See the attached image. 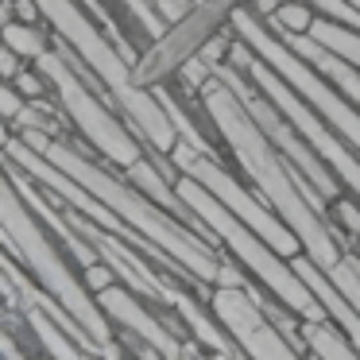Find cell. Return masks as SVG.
Instances as JSON below:
<instances>
[{
	"mask_svg": "<svg viewBox=\"0 0 360 360\" xmlns=\"http://www.w3.org/2000/svg\"><path fill=\"white\" fill-rule=\"evenodd\" d=\"M202 101L210 120L217 124L221 140L233 148L240 171L248 174V182L267 198L275 213L295 229V236L302 240V252L310 259H318L321 267H333L341 259V248H337V236L329 233L326 217H321V202L326 198L306 182V174L275 148L264 136V128L248 117V109L240 105V97L225 86V82H205L202 86Z\"/></svg>",
	"mask_w": 360,
	"mask_h": 360,
	"instance_id": "obj_1",
	"label": "cell"
},
{
	"mask_svg": "<svg viewBox=\"0 0 360 360\" xmlns=\"http://www.w3.org/2000/svg\"><path fill=\"white\" fill-rule=\"evenodd\" d=\"M174 190H179L182 202H186L190 210L205 221V229H210L213 236H221V240L236 252V259H240V264L248 267L259 283H264L267 295H271L275 302H283L287 310H295L298 318H310V321L329 318L326 306H321L318 298H314V290L302 283V275L290 267V259L283 256V252H275L271 244L256 233V229L244 225V221L236 217L221 198H213L210 190H205L198 179H190V174H182Z\"/></svg>",
	"mask_w": 360,
	"mask_h": 360,
	"instance_id": "obj_2",
	"label": "cell"
},
{
	"mask_svg": "<svg viewBox=\"0 0 360 360\" xmlns=\"http://www.w3.org/2000/svg\"><path fill=\"white\" fill-rule=\"evenodd\" d=\"M233 27H236V35H240V39L279 74V78H287V86L295 89L306 105H314V109L326 117V124L333 128L349 148L360 151V109L337 86H329L326 74H318L298 51H290L271 27L259 24L256 12H244V4L233 12Z\"/></svg>",
	"mask_w": 360,
	"mask_h": 360,
	"instance_id": "obj_3",
	"label": "cell"
},
{
	"mask_svg": "<svg viewBox=\"0 0 360 360\" xmlns=\"http://www.w3.org/2000/svg\"><path fill=\"white\" fill-rule=\"evenodd\" d=\"M229 63H233L236 70H244L267 97H271L275 105H279L283 117H287L290 124H295L298 132L306 136V143H310V148L318 151L321 159H326L329 171H333L337 179L345 182V190H349L352 198H360V155H352V151L345 148V140L326 124V117H321L314 105H306L302 97H298L295 89L287 86V78H279V74H275L271 66H267L264 58H259L256 51H252L248 43L240 39V35H236V43L229 47Z\"/></svg>",
	"mask_w": 360,
	"mask_h": 360,
	"instance_id": "obj_4",
	"label": "cell"
},
{
	"mask_svg": "<svg viewBox=\"0 0 360 360\" xmlns=\"http://www.w3.org/2000/svg\"><path fill=\"white\" fill-rule=\"evenodd\" d=\"M244 0H202L194 12L174 24V32H167L155 47L143 55V63L136 66L132 82L136 86H151V82L174 74L179 66H186L194 55H202L205 43H213L221 35V27L233 24V12L240 8Z\"/></svg>",
	"mask_w": 360,
	"mask_h": 360,
	"instance_id": "obj_5",
	"label": "cell"
},
{
	"mask_svg": "<svg viewBox=\"0 0 360 360\" xmlns=\"http://www.w3.org/2000/svg\"><path fill=\"white\" fill-rule=\"evenodd\" d=\"M174 155H179L182 171H186L190 179H198V182H202V186L210 190L213 198H221V202H225L229 210H233V213H236V217H240L248 229H256V233L264 236V240L271 244L275 252H283L287 259L302 252V240L295 236V229H290V225H287V221H283L275 210L259 205L256 198H252L248 190H244L240 182H236L233 174H229V171H225V167H221L213 155H198V151H194V155H190V151H174Z\"/></svg>",
	"mask_w": 360,
	"mask_h": 360,
	"instance_id": "obj_6",
	"label": "cell"
},
{
	"mask_svg": "<svg viewBox=\"0 0 360 360\" xmlns=\"http://www.w3.org/2000/svg\"><path fill=\"white\" fill-rule=\"evenodd\" d=\"M213 314L217 321L225 326V333H233L236 349L244 356H271V360H283V356H295V345L287 341L279 326L271 321V314L264 310L256 290L240 287V283H217L213 290Z\"/></svg>",
	"mask_w": 360,
	"mask_h": 360,
	"instance_id": "obj_7",
	"label": "cell"
},
{
	"mask_svg": "<svg viewBox=\"0 0 360 360\" xmlns=\"http://www.w3.org/2000/svg\"><path fill=\"white\" fill-rule=\"evenodd\" d=\"M279 39L287 43L290 51H298V55H302L318 74H326V78L333 82V86L360 109V66H352L349 58H341L337 51L321 47V43L310 39V35H279Z\"/></svg>",
	"mask_w": 360,
	"mask_h": 360,
	"instance_id": "obj_8",
	"label": "cell"
},
{
	"mask_svg": "<svg viewBox=\"0 0 360 360\" xmlns=\"http://www.w3.org/2000/svg\"><path fill=\"white\" fill-rule=\"evenodd\" d=\"M298 341H302V352L310 356H329V360H345V356H356V345L349 341L341 326L333 318H302L298 321Z\"/></svg>",
	"mask_w": 360,
	"mask_h": 360,
	"instance_id": "obj_9",
	"label": "cell"
},
{
	"mask_svg": "<svg viewBox=\"0 0 360 360\" xmlns=\"http://www.w3.org/2000/svg\"><path fill=\"white\" fill-rule=\"evenodd\" d=\"M310 39H318L321 47H329V51H337L341 58H349L352 66H360V32L356 27H349V24H337V20H314V32H310Z\"/></svg>",
	"mask_w": 360,
	"mask_h": 360,
	"instance_id": "obj_10",
	"label": "cell"
},
{
	"mask_svg": "<svg viewBox=\"0 0 360 360\" xmlns=\"http://www.w3.org/2000/svg\"><path fill=\"white\" fill-rule=\"evenodd\" d=\"M314 20H318V8L310 0H283L279 8L267 16V27L275 35H310Z\"/></svg>",
	"mask_w": 360,
	"mask_h": 360,
	"instance_id": "obj_11",
	"label": "cell"
},
{
	"mask_svg": "<svg viewBox=\"0 0 360 360\" xmlns=\"http://www.w3.org/2000/svg\"><path fill=\"white\" fill-rule=\"evenodd\" d=\"M105 302H109L112 310H117L120 318L128 321V326H136V329H140L143 337H151V341H159V349H163V352H186V349H179V345H171V341H167V333H163V329H159L151 318H143V314L136 310V302H132L128 295H120V290H105Z\"/></svg>",
	"mask_w": 360,
	"mask_h": 360,
	"instance_id": "obj_12",
	"label": "cell"
},
{
	"mask_svg": "<svg viewBox=\"0 0 360 360\" xmlns=\"http://www.w3.org/2000/svg\"><path fill=\"white\" fill-rule=\"evenodd\" d=\"M326 275L337 283V287H341V295L349 298L352 310L360 314V259H356V256H349V252H341V259H337V264L329 267Z\"/></svg>",
	"mask_w": 360,
	"mask_h": 360,
	"instance_id": "obj_13",
	"label": "cell"
},
{
	"mask_svg": "<svg viewBox=\"0 0 360 360\" xmlns=\"http://www.w3.org/2000/svg\"><path fill=\"white\" fill-rule=\"evenodd\" d=\"M155 4H159V12H163L171 24H179V20L186 16V12H194L202 0H155Z\"/></svg>",
	"mask_w": 360,
	"mask_h": 360,
	"instance_id": "obj_14",
	"label": "cell"
}]
</instances>
